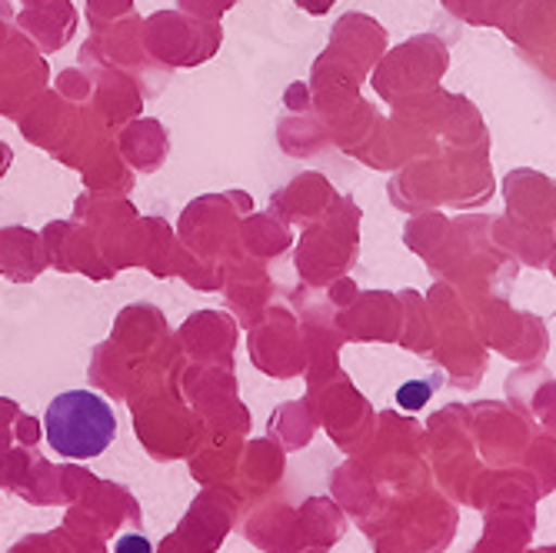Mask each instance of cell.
Returning <instances> with one entry per match:
<instances>
[{"instance_id": "277c9868", "label": "cell", "mask_w": 556, "mask_h": 553, "mask_svg": "<svg viewBox=\"0 0 556 553\" xmlns=\"http://www.w3.org/2000/svg\"><path fill=\"white\" fill-rule=\"evenodd\" d=\"M446 67H450L446 43L437 34H420L393 50L390 61L377 74V87L387 100H400V97L440 87Z\"/></svg>"}, {"instance_id": "7a4b0ae2", "label": "cell", "mask_w": 556, "mask_h": 553, "mask_svg": "<svg viewBox=\"0 0 556 553\" xmlns=\"http://www.w3.org/2000/svg\"><path fill=\"white\" fill-rule=\"evenodd\" d=\"M493 217H460L450 221V230L437 254L427 261L437 280H446L467 297H500L517 280V261L490 234Z\"/></svg>"}, {"instance_id": "30bf717a", "label": "cell", "mask_w": 556, "mask_h": 553, "mask_svg": "<svg viewBox=\"0 0 556 553\" xmlns=\"http://www.w3.org/2000/svg\"><path fill=\"white\" fill-rule=\"evenodd\" d=\"M430 393H433V384H407V387L400 390V404H407V407H420Z\"/></svg>"}, {"instance_id": "9c48e42d", "label": "cell", "mask_w": 556, "mask_h": 553, "mask_svg": "<svg viewBox=\"0 0 556 553\" xmlns=\"http://www.w3.org/2000/svg\"><path fill=\"white\" fill-rule=\"evenodd\" d=\"M446 230H450V217H443L440 211L420 214L407 224V247L414 250V254H420L424 261H430L440 250Z\"/></svg>"}, {"instance_id": "6da1fadb", "label": "cell", "mask_w": 556, "mask_h": 553, "mask_svg": "<svg viewBox=\"0 0 556 553\" xmlns=\"http://www.w3.org/2000/svg\"><path fill=\"white\" fill-rule=\"evenodd\" d=\"M490 147V143H486ZM486 147L470 150H440V154L417 161L414 171L393 180V204L420 211V208H477L486 204L493 193V174L486 161Z\"/></svg>"}, {"instance_id": "8fae6325", "label": "cell", "mask_w": 556, "mask_h": 553, "mask_svg": "<svg viewBox=\"0 0 556 553\" xmlns=\"http://www.w3.org/2000/svg\"><path fill=\"white\" fill-rule=\"evenodd\" d=\"M117 553H150V543L137 533H127L124 540H117Z\"/></svg>"}, {"instance_id": "8992f818", "label": "cell", "mask_w": 556, "mask_h": 553, "mask_svg": "<svg viewBox=\"0 0 556 553\" xmlns=\"http://www.w3.org/2000/svg\"><path fill=\"white\" fill-rule=\"evenodd\" d=\"M503 200H507V217L549 227L556 224V180L546 174H536L530 167L510 171L503 177Z\"/></svg>"}, {"instance_id": "4fadbf2b", "label": "cell", "mask_w": 556, "mask_h": 553, "mask_svg": "<svg viewBox=\"0 0 556 553\" xmlns=\"http://www.w3.org/2000/svg\"><path fill=\"white\" fill-rule=\"evenodd\" d=\"M553 234H556V224H553Z\"/></svg>"}, {"instance_id": "7c38bea8", "label": "cell", "mask_w": 556, "mask_h": 553, "mask_svg": "<svg viewBox=\"0 0 556 553\" xmlns=\"http://www.w3.org/2000/svg\"><path fill=\"white\" fill-rule=\"evenodd\" d=\"M549 271H553V277H556V250H553V257H549Z\"/></svg>"}, {"instance_id": "3957f363", "label": "cell", "mask_w": 556, "mask_h": 553, "mask_svg": "<svg viewBox=\"0 0 556 553\" xmlns=\"http://www.w3.org/2000/svg\"><path fill=\"white\" fill-rule=\"evenodd\" d=\"M47 440L67 461H90L100 457L117 437V417L104 397L93 390H67L50 400L47 417Z\"/></svg>"}, {"instance_id": "5b68a950", "label": "cell", "mask_w": 556, "mask_h": 553, "mask_svg": "<svg viewBox=\"0 0 556 553\" xmlns=\"http://www.w3.org/2000/svg\"><path fill=\"white\" fill-rule=\"evenodd\" d=\"M473 321L480 340L500 347L507 357H540L546 347L543 321L533 314L514 311L503 297H480L473 300Z\"/></svg>"}, {"instance_id": "ba28073f", "label": "cell", "mask_w": 556, "mask_h": 553, "mask_svg": "<svg viewBox=\"0 0 556 553\" xmlns=\"http://www.w3.org/2000/svg\"><path fill=\"white\" fill-rule=\"evenodd\" d=\"M440 4L453 17H460L464 24L496 27V30H503L507 37H514L517 21H520V11H523L527 0H440Z\"/></svg>"}, {"instance_id": "52a82bcc", "label": "cell", "mask_w": 556, "mask_h": 553, "mask_svg": "<svg viewBox=\"0 0 556 553\" xmlns=\"http://www.w3.org/2000/svg\"><path fill=\"white\" fill-rule=\"evenodd\" d=\"M490 234H493L496 247L507 250V254L523 267L549 264L553 250H556V234L549 227H533V224H523L514 217H493Z\"/></svg>"}]
</instances>
